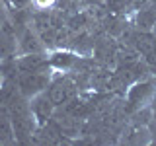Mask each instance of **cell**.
<instances>
[{
  "instance_id": "obj_2",
  "label": "cell",
  "mask_w": 156,
  "mask_h": 146,
  "mask_svg": "<svg viewBox=\"0 0 156 146\" xmlns=\"http://www.w3.org/2000/svg\"><path fill=\"white\" fill-rule=\"evenodd\" d=\"M156 94V88L152 82L136 80L133 86L127 90V109L129 111H139L140 107H144Z\"/></svg>"
},
{
  "instance_id": "obj_7",
  "label": "cell",
  "mask_w": 156,
  "mask_h": 146,
  "mask_svg": "<svg viewBox=\"0 0 156 146\" xmlns=\"http://www.w3.org/2000/svg\"><path fill=\"white\" fill-rule=\"evenodd\" d=\"M135 23L140 31H150L156 23V6H150L148 4V6H144V8H139Z\"/></svg>"
},
{
  "instance_id": "obj_10",
  "label": "cell",
  "mask_w": 156,
  "mask_h": 146,
  "mask_svg": "<svg viewBox=\"0 0 156 146\" xmlns=\"http://www.w3.org/2000/svg\"><path fill=\"white\" fill-rule=\"evenodd\" d=\"M8 2L12 4L16 10H26V8L29 6V2H31V0H8Z\"/></svg>"
},
{
  "instance_id": "obj_6",
  "label": "cell",
  "mask_w": 156,
  "mask_h": 146,
  "mask_svg": "<svg viewBox=\"0 0 156 146\" xmlns=\"http://www.w3.org/2000/svg\"><path fill=\"white\" fill-rule=\"evenodd\" d=\"M78 58L74 53H66V51H57L55 55L49 58V64L53 68H58V70H70L78 64Z\"/></svg>"
},
{
  "instance_id": "obj_11",
  "label": "cell",
  "mask_w": 156,
  "mask_h": 146,
  "mask_svg": "<svg viewBox=\"0 0 156 146\" xmlns=\"http://www.w3.org/2000/svg\"><path fill=\"white\" fill-rule=\"evenodd\" d=\"M33 4H35V6H39V8H47L49 4L53 2V0H31Z\"/></svg>"
},
{
  "instance_id": "obj_9",
  "label": "cell",
  "mask_w": 156,
  "mask_h": 146,
  "mask_svg": "<svg viewBox=\"0 0 156 146\" xmlns=\"http://www.w3.org/2000/svg\"><path fill=\"white\" fill-rule=\"evenodd\" d=\"M12 138H14V129H12L8 109L4 105H0V142H10Z\"/></svg>"
},
{
  "instance_id": "obj_1",
  "label": "cell",
  "mask_w": 156,
  "mask_h": 146,
  "mask_svg": "<svg viewBox=\"0 0 156 146\" xmlns=\"http://www.w3.org/2000/svg\"><path fill=\"white\" fill-rule=\"evenodd\" d=\"M49 88V72H20L18 90L23 97H33Z\"/></svg>"
},
{
  "instance_id": "obj_5",
  "label": "cell",
  "mask_w": 156,
  "mask_h": 146,
  "mask_svg": "<svg viewBox=\"0 0 156 146\" xmlns=\"http://www.w3.org/2000/svg\"><path fill=\"white\" fill-rule=\"evenodd\" d=\"M14 51H16V37H14L8 23H4L0 27V58L12 57Z\"/></svg>"
},
{
  "instance_id": "obj_3",
  "label": "cell",
  "mask_w": 156,
  "mask_h": 146,
  "mask_svg": "<svg viewBox=\"0 0 156 146\" xmlns=\"http://www.w3.org/2000/svg\"><path fill=\"white\" fill-rule=\"evenodd\" d=\"M76 92H78L76 82L68 76H62V78H58V80L49 84L47 96H49V99L53 101L55 107H61V105H65L66 101H70L72 97H76Z\"/></svg>"
},
{
  "instance_id": "obj_8",
  "label": "cell",
  "mask_w": 156,
  "mask_h": 146,
  "mask_svg": "<svg viewBox=\"0 0 156 146\" xmlns=\"http://www.w3.org/2000/svg\"><path fill=\"white\" fill-rule=\"evenodd\" d=\"M20 47H22V51L26 53V55H31V53H41L43 51V43L39 41V37L31 31V29H26V31H23V35L20 37Z\"/></svg>"
},
{
  "instance_id": "obj_4",
  "label": "cell",
  "mask_w": 156,
  "mask_h": 146,
  "mask_svg": "<svg viewBox=\"0 0 156 146\" xmlns=\"http://www.w3.org/2000/svg\"><path fill=\"white\" fill-rule=\"evenodd\" d=\"M29 107H31V113H33V117H35L37 125H45L47 121L53 117V109H55V105H53L51 99H49L47 92L45 94L41 92V94L33 96V101L29 103Z\"/></svg>"
},
{
  "instance_id": "obj_12",
  "label": "cell",
  "mask_w": 156,
  "mask_h": 146,
  "mask_svg": "<svg viewBox=\"0 0 156 146\" xmlns=\"http://www.w3.org/2000/svg\"><path fill=\"white\" fill-rule=\"evenodd\" d=\"M152 29H154V37H156V23H154V27H152Z\"/></svg>"
}]
</instances>
